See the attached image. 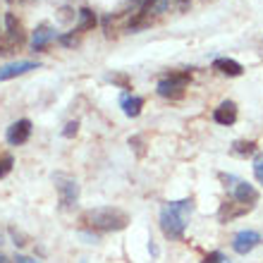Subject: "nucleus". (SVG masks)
<instances>
[{"label":"nucleus","mask_w":263,"mask_h":263,"mask_svg":"<svg viewBox=\"0 0 263 263\" xmlns=\"http://www.w3.org/2000/svg\"><path fill=\"white\" fill-rule=\"evenodd\" d=\"M60 41H63L65 46H74V43H77V36H74V34H69V36H63V39H60Z\"/></svg>","instance_id":"22"},{"label":"nucleus","mask_w":263,"mask_h":263,"mask_svg":"<svg viewBox=\"0 0 263 263\" xmlns=\"http://www.w3.org/2000/svg\"><path fill=\"white\" fill-rule=\"evenodd\" d=\"M29 137H31V122H29V120H17V122H12L10 129H7V141L12 146L24 144Z\"/></svg>","instance_id":"7"},{"label":"nucleus","mask_w":263,"mask_h":263,"mask_svg":"<svg viewBox=\"0 0 263 263\" xmlns=\"http://www.w3.org/2000/svg\"><path fill=\"white\" fill-rule=\"evenodd\" d=\"M201 263H230V261H228V256H225V254H220V251H213V254H208V256L203 258Z\"/></svg>","instance_id":"18"},{"label":"nucleus","mask_w":263,"mask_h":263,"mask_svg":"<svg viewBox=\"0 0 263 263\" xmlns=\"http://www.w3.org/2000/svg\"><path fill=\"white\" fill-rule=\"evenodd\" d=\"M213 69H218L220 74H228V77H239L244 72L242 65L237 63V60H230V58H218V60H213Z\"/></svg>","instance_id":"11"},{"label":"nucleus","mask_w":263,"mask_h":263,"mask_svg":"<svg viewBox=\"0 0 263 263\" xmlns=\"http://www.w3.org/2000/svg\"><path fill=\"white\" fill-rule=\"evenodd\" d=\"M247 211H249V206H244V203H237V201H232V203H222L220 211H218V218H220V222H230L232 218L247 213Z\"/></svg>","instance_id":"12"},{"label":"nucleus","mask_w":263,"mask_h":263,"mask_svg":"<svg viewBox=\"0 0 263 263\" xmlns=\"http://www.w3.org/2000/svg\"><path fill=\"white\" fill-rule=\"evenodd\" d=\"M180 3H182V5H187V3H189V0H180Z\"/></svg>","instance_id":"26"},{"label":"nucleus","mask_w":263,"mask_h":263,"mask_svg":"<svg viewBox=\"0 0 263 263\" xmlns=\"http://www.w3.org/2000/svg\"><path fill=\"white\" fill-rule=\"evenodd\" d=\"M77 129H79V122H77V120H72V122H67V125H65L63 134L69 139V137H74V134H77Z\"/></svg>","instance_id":"20"},{"label":"nucleus","mask_w":263,"mask_h":263,"mask_svg":"<svg viewBox=\"0 0 263 263\" xmlns=\"http://www.w3.org/2000/svg\"><path fill=\"white\" fill-rule=\"evenodd\" d=\"M232 194H235L237 203H244V206H249V208L258 201V192L254 189V184L242 182V180H237L235 184H232Z\"/></svg>","instance_id":"6"},{"label":"nucleus","mask_w":263,"mask_h":263,"mask_svg":"<svg viewBox=\"0 0 263 263\" xmlns=\"http://www.w3.org/2000/svg\"><path fill=\"white\" fill-rule=\"evenodd\" d=\"M187 82H189V72H180V74L167 77V79H163L158 84V93L160 96H180L182 89L187 86Z\"/></svg>","instance_id":"5"},{"label":"nucleus","mask_w":263,"mask_h":263,"mask_svg":"<svg viewBox=\"0 0 263 263\" xmlns=\"http://www.w3.org/2000/svg\"><path fill=\"white\" fill-rule=\"evenodd\" d=\"M122 108H125V115L137 118L139 112H141V108H144V101L139 96H125L122 98Z\"/></svg>","instance_id":"14"},{"label":"nucleus","mask_w":263,"mask_h":263,"mask_svg":"<svg viewBox=\"0 0 263 263\" xmlns=\"http://www.w3.org/2000/svg\"><path fill=\"white\" fill-rule=\"evenodd\" d=\"M213 120L218 122V125H235L237 122V105L232 103V101H225V103H220L218 108H215L213 112Z\"/></svg>","instance_id":"9"},{"label":"nucleus","mask_w":263,"mask_h":263,"mask_svg":"<svg viewBox=\"0 0 263 263\" xmlns=\"http://www.w3.org/2000/svg\"><path fill=\"white\" fill-rule=\"evenodd\" d=\"M53 39H55V31H53L48 24H41V27L34 31V36H31V48H34V50H43L50 41H53Z\"/></svg>","instance_id":"10"},{"label":"nucleus","mask_w":263,"mask_h":263,"mask_svg":"<svg viewBox=\"0 0 263 263\" xmlns=\"http://www.w3.org/2000/svg\"><path fill=\"white\" fill-rule=\"evenodd\" d=\"M192 211H194V201L192 199H182L163 206V211H160V230H163V235L170 237V239H180L184 235V230H187Z\"/></svg>","instance_id":"1"},{"label":"nucleus","mask_w":263,"mask_h":263,"mask_svg":"<svg viewBox=\"0 0 263 263\" xmlns=\"http://www.w3.org/2000/svg\"><path fill=\"white\" fill-rule=\"evenodd\" d=\"M14 261L17 263H39V261H34V258H29V256H17Z\"/></svg>","instance_id":"23"},{"label":"nucleus","mask_w":263,"mask_h":263,"mask_svg":"<svg viewBox=\"0 0 263 263\" xmlns=\"http://www.w3.org/2000/svg\"><path fill=\"white\" fill-rule=\"evenodd\" d=\"M0 244H5V235H3V230H0Z\"/></svg>","instance_id":"25"},{"label":"nucleus","mask_w":263,"mask_h":263,"mask_svg":"<svg viewBox=\"0 0 263 263\" xmlns=\"http://www.w3.org/2000/svg\"><path fill=\"white\" fill-rule=\"evenodd\" d=\"M256 151V144H254V141H235V144H232V153H235V156H251V153Z\"/></svg>","instance_id":"16"},{"label":"nucleus","mask_w":263,"mask_h":263,"mask_svg":"<svg viewBox=\"0 0 263 263\" xmlns=\"http://www.w3.org/2000/svg\"><path fill=\"white\" fill-rule=\"evenodd\" d=\"M39 65L31 63V60H20V63H10L5 67H0V82H7V79H12V77H20L24 72H31L36 69Z\"/></svg>","instance_id":"8"},{"label":"nucleus","mask_w":263,"mask_h":263,"mask_svg":"<svg viewBox=\"0 0 263 263\" xmlns=\"http://www.w3.org/2000/svg\"><path fill=\"white\" fill-rule=\"evenodd\" d=\"M258 242H261V235H258L256 230H242V232H237L235 239H232V249H235L237 254L247 256L249 251L256 249Z\"/></svg>","instance_id":"4"},{"label":"nucleus","mask_w":263,"mask_h":263,"mask_svg":"<svg viewBox=\"0 0 263 263\" xmlns=\"http://www.w3.org/2000/svg\"><path fill=\"white\" fill-rule=\"evenodd\" d=\"M14 165V158L10 156V153H0V177H5L10 170H12Z\"/></svg>","instance_id":"17"},{"label":"nucleus","mask_w":263,"mask_h":263,"mask_svg":"<svg viewBox=\"0 0 263 263\" xmlns=\"http://www.w3.org/2000/svg\"><path fill=\"white\" fill-rule=\"evenodd\" d=\"M55 182V189H58V196H60V206L63 208H72L79 199V182L72 177V175H65V173H58L53 177Z\"/></svg>","instance_id":"3"},{"label":"nucleus","mask_w":263,"mask_h":263,"mask_svg":"<svg viewBox=\"0 0 263 263\" xmlns=\"http://www.w3.org/2000/svg\"><path fill=\"white\" fill-rule=\"evenodd\" d=\"M254 175H256V180L263 184V156H258V158L254 160Z\"/></svg>","instance_id":"19"},{"label":"nucleus","mask_w":263,"mask_h":263,"mask_svg":"<svg viewBox=\"0 0 263 263\" xmlns=\"http://www.w3.org/2000/svg\"><path fill=\"white\" fill-rule=\"evenodd\" d=\"M82 222H86L89 228L101 230V232H118V230H125L127 222H129V215L120 208L112 206H103V208H91L82 215Z\"/></svg>","instance_id":"2"},{"label":"nucleus","mask_w":263,"mask_h":263,"mask_svg":"<svg viewBox=\"0 0 263 263\" xmlns=\"http://www.w3.org/2000/svg\"><path fill=\"white\" fill-rule=\"evenodd\" d=\"M10 235L14 237V244H17V247H24V244H27V242H24L27 237L22 235V232H17V228H12V230H10Z\"/></svg>","instance_id":"21"},{"label":"nucleus","mask_w":263,"mask_h":263,"mask_svg":"<svg viewBox=\"0 0 263 263\" xmlns=\"http://www.w3.org/2000/svg\"><path fill=\"white\" fill-rule=\"evenodd\" d=\"M96 27V14L91 12L89 7H82L79 10V24H77V31H86V29Z\"/></svg>","instance_id":"15"},{"label":"nucleus","mask_w":263,"mask_h":263,"mask_svg":"<svg viewBox=\"0 0 263 263\" xmlns=\"http://www.w3.org/2000/svg\"><path fill=\"white\" fill-rule=\"evenodd\" d=\"M0 263H10V258H7L5 254H0Z\"/></svg>","instance_id":"24"},{"label":"nucleus","mask_w":263,"mask_h":263,"mask_svg":"<svg viewBox=\"0 0 263 263\" xmlns=\"http://www.w3.org/2000/svg\"><path fill=\"white\" fill-rule=\"evenodd\" d=\"M167 5H170V0H144L141 7H139V14L146 17V14H160L165 12Z\"/></svg>","instance_id":"13"}]
</instances>
